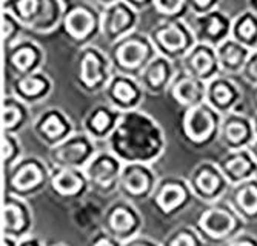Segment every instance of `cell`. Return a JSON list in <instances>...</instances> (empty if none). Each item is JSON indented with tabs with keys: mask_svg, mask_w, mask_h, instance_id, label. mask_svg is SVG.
Wrapping results in <instances>:
<instances>
[{
	"mask_svg": "<svg viewBox=\"0 0 257 246\" xmlns=\"http://www.w3.org/2000/svg\"><path fill=\"white\" fill-rule=\"evenodd\" d=\"M202 226L213 235H223L232 228V220L223 211H211L202 218Z\"/></svg>",
	"mask_w": 257,
	"mask_h": 246,
	"instance_id": "7a4b0ae2",
	"label": "cell"
},
{
	"mask_svg": "<svg viewBox=\"0 0 257 246\" xmlns=\"http://www.w3.org/2000/svg\"><path fill=\"white\" fill-rule=\"evenodd\" d=\"M54 185L63 194H73V192H76L79 189L80 182H79V178L74 174H71V172H63V174H60L56 178Z\"/></svg>",
	"mask_w": 257,
	"mask_h": 246,
	"instance_id": "ba28073f",
	"label": "cell"
},
{
	"mask_svg": "<svg viewBox=\"0 0 257 246\" xmlns=\"http://www.w3.org/2000/svg\"><path fill=\"white\" fill-rule=\"evenodd\" d=\"M183 200V191L179 186H167L159 195V203L163 209H173Z\"/></svg>",
	"mask_w": 257,
	"mask_h": 246,
	"instance_id": "8992f818",
	"label": "cell"
},
{
	"mask_svg": "<svg viewBox=\"0 0 257 246\" xmlns=\"http://www.w3.org/2000/svg\"><path fill=\"white\" fill-rule=\"evenodd\" d=\"M91 27H92V17L83 10H77L73 14H69L66 20L68 31L76 37H83L85 34H88Z\"/></svg>",
	"mask_w": 257,
	"mask_h": 246,
	"instance_id": "3957f363",
	"label": "cell"
},
{
	"mask_svg": "<svg viewBox=\"0 0 257 246\" xmlns=\"http://www.w3.org/2000/svg\"><path fill=\"white\" fill-rule=\"evenodd\" d=\"M222 59H223L225 63L236 65V63H239V60H240V53H239L237 48L231 47V45H229V47H225V48H223V51H222Z\"/></svg>",
	"mask_w": 257,
	"mask_h": 246,
	"instance_id": "7402d4cb",
	"label": "cell"
},
{
	"mask_svg": "<svg viewBox=\"0 0 257 246\" xmlns=\"http://www.w3.org/2000/svg\"><path fill=\"white\" fill-rule=\"evenodd\" d=\"M196 2H197L199 5H206V4L209 2V0H196Z\"/></svg>",
	"mask_w": 257,
	"mask_h": 246,
	"instance_id": "ab89813d",
	"label": "cell"
},
{
	"mask_svg": "<svg viewBox=\"0 0 257 246\" xmlns=\"http://www.w3.org/2000/svg\"><path fill=\"white\" fill-rule=\"evenodd\" d=\"M22 212L16 206H8L5 209V225L11 229H17L22 226Z\"/></svg>",
	"mask_w": 257,
	"mask_h": 246,
	"instance_id": "9a60e30c",
	"label": "cell"
},
{
	"mask_svg": "<svg viewBox=\"0 0 257 246\" xmlns=\"http://www.w3.org/2000/svg\"><path fill=\"white\" fill-rule=\"evenodd\" d=\"M144 56H145V48L140 43H136V42L125 45V47L119 51V59L126 66L137 65L140 60L144 59Z\"/></svg>",
	"mask_w": 257,
	"mask_h": 246,
	"instance_id": "277c9868",
	"label": "cell"
},
{
	"mask_svg": "<svg viewBox=\"0 0 257 246\" xmlns=\"http://www.w3.org/2000/svg\"><path fill=\"white\" fill-rule=\"evenodd\" d=\"M20 114L19 111L14 109V108H8L5 109V114H4V122H5V126H13L17 120H19Z\"/></svg>",
	"mask_w": 257,
	"mask_h": 246,
	"instance_id": "f1b7e54d",
	"label": "cell"
},
{
	"mask_svg": "<svg viewBox=\"0 0 257 246\" xmlns=\"http://www.w3.org/2000/svg\"><path fill=\"white\" fill-rule=\"evenodd\" d=\"M163 77H165V70H163V66H156V68H153L150 73V80L153 85L162 83Z\"/></svg>",
	"mask_w": 257,
	"mask_h": 246,
	"instance_id": "4dcf8cb0",
	"label": "cell"
},
{
	"mask_svg": "<svg viewBox=\"0 0 257 246\" xmlns=\"http://www.w3.org/2000/svg\"><path fill=\"white\" fill-rule=\"evenodd\" d=\"M199 186L205 191V192H213L217 186V178L216 175H213L211 172H203L199 180H197Z\"/></svg>",
	"mask_w": 257,
	"mask_h": 246,
	"instance_id": "ac0fdd59",
	"label": "cell"
},
{
	"mask_svg": "<svg viewBox=\"0 0 257 246\" xmlns=\"http://www.w3.org/2000/svg\"><path fill=\"white\" fill-rule=\"evenodd\" d=\"M214 97L217 99V102L225 103V102H228V100H229L231 93H229V89H228L226 86L219 85V86H216V88H214Z\"/></svg>",
	"mask_w": 257,
	"mask_h": 246,
	"instance_id": "83f0119b",
	"label": "cell"
},
{
	"mask_svg": "<svg viewBox=\"0 0 257 246\" xmlns=\"http://www.w3.org/2000/svg\"><path fill=\"white\" fill-rule=\"evenodd\" d=\"M94 126H96V129H99V131H102V129H105L106 126H108V116L105 114V113H99L96 117H94Z\"/></svg>",
	"mask_w": 257,
	"mask_h": 246,
	"instance_id": "d6a6232c",
	"label": "cell"
},
{
	"mask_svg": "<svg viewBox=\"0 0 257 246\" xmlns=\"http://www.w3.org/2000/svg\"><path fill=\"white\" fill-rule=\"evenodd\" d=\"M10 33H11V24L7 20L5 24H4V36H5V37H8V36H10Z\"/></svg>",
	"mask_w": 257,
	"mask_h": 246,
	"instance_id": "8d00e7d4",
	"label": "cell"
},
{
	"mask_svg": "<svg viewBox=\"0 0 257 246\" xmlns=\"http://www.w3.org/2000/svg\"><path fill=\"white\" fill-rule=\"evenodd\" d=\"M128 20H130L128 14L123 10H117V11H115V14H114V17H112V27H111V30L112 31L122 30L128 24Z\"/></svg>",
	"mask_w": 257,
	"mask_h": 246,
	"instance_id": "cb8c5ba5",
	"label": "cell"
},
{
	"mask_svg": "<svg viewBox=\"0 0 257 246\" xmlns=\"http://www.w3.org/2000/svg\"><path fill=\"white\" fill-rule=\"evenodd\" d=\"M111 225L114 229L117 231H125L128 229L131 225H133V217L123 211V209H117L114 214H112V218H111Z\"/></svg>",
	"mask_w": 257,
	"mask_h": 246,
	"instance_id": "5bb4252c",
	"label": "cell"
},
{
	"mask_svg": "<svg viewBox=\"0 0 257 246\" xmlns=\"http://www.w3.org/2000/svg\"><path fill=\"white\" fill-rule=\"evenodd\" d=\"M85 154V146L83 145H76V146H69V151H66L65 154H62L63 159H79L80 155Z\"/></svg>",
	"mask_w": 257,
	"mask_h": 246,
	"instance_id": "4316f807",
	"label": "cell"
},
{
	"mask_svg": "<svg viewBox=\"0 0 257 246\" xmlns=\"http://www.w3.org/2000/svg\"><path fill=\"white\" fill-rule=\"evenodd\" d=\"M186 132L194 140H203L209 132H211L213 123L209 116L203 109H193L191 113L186 116Z\"/></svg>",
	"mask_w": 257,
	"mask_h": 246,
	"instance_id": "6da1fadb",
	"label": "cell"
},
{
	"mask_svg": "<svg viewBox=\"0 0 257 246\" xmlns=\"http://www.w3.org/2000/svg\"><path fill=\"white\" fill-rule=\"evenodd\" d=\"M36 7H37V2H36V0H22L20 5H19V8H20V11H22L23 16H30V14H33V13L36 11Z\"/></svg>",
	"mask_w": 257,
	"mask_h": 246,
	"instance_id": "f546056e",
	"label": "cell"
},
{
	"mask_svg": "<svg viewBox=\"0 0 257 246\" xmlns=\"http://www.w3.org/2000/svg\"><path fill=\"white\" fill-rule=\"evenodd\" d=\"M97 244H111V241L109 240H100V241H97Z\"/></svg>",
	"mask_w": 257,
	"mask_h": 246,
	"instance_id": "f35d334b",
	"label": "cell"
},
{
	"mask_svg": "<svg viewBox=\"0 0 257 246\" xmlns=\"http://www.w3.org/2000/svg\"><path fill=\"white\" fill-rule=\"evenodd\" d=\"M176 96L180 102L183 103H190L196 99L197 96V88L193 82H182L176 88Z\"/></svg>",
	"mask_w": 257,
	"mask_h": 246,
	"instance_id": "7c38bea8",
	"label": "cell"
},
{
	"mask_svg": "<svg viewBox=\"0 0 257 246\" xmlns=\"http://www.w3.org/2000/svg\"><path fill=\"white\" fill-rule=\"evenodd\" d=\"M220 30H222L220 22H219L217 19H216V20H211V27H209V33H211V34H217Z\"/></svg>",
	"mask_w": 257,
	"mask_h": 246,
	"instance_id": "e575fe53",
	"label": "cell"
},
{
	"mask_svg": "<svg viewBox=\"0 0 257 246\" xmlns=\"http://www.w3.org/2000/svg\"><path fill=\"white\" fill-rule=\"evenodd\" d=\"M239 202L245 211L255 212L257 211V189L246 188L245 191H242V194L239 195Z\"/></svg>",
	"mask_w": 257,
	"mask_h": 246,
	"instance_id": "4fadbf2b",
	"label": "cell"
},
{
	"mask_svg": "<svg viewBox=\"0 0 257 246\" xmlns=\"http://www.w3.org/2000/svg\"><path fill=\"white\" fill-rule=\"evenodd\" d=\"M249 71H251V76H254V77L257 79V60H255V62H252Z\"/></svg>",
	"mask_w": 257,
	"mask_h": 246,
	"instance_id": "74e56055",
	"label": "cell"
},
{
	"mask_svg": "<svg viewBox=\"0 0 257 246\" xmlns=\"http://www.w3.org/2000/svg\"><path fill=\"white\" fill-rule=\"evenodd\" d=\"M10 154H11V143L7 139H4V159L10 157Z\"/></svg>",
	"mask_w": 257,
	"mask_h": 246,
	"instance_id": "d590c367",
	"label": "cell"
},
{
	"mask_svg": "<svg viewBox=\"0 0 257 246\" xmlns=\"http://www.w3.org/2000/svg\"><path fill=\"white\" fill-rule=\"evenodd\" d=\"M89 175L94 177L100 183H109L114 177V168L109 162H102L89 172Z\"/></svg>",
	"mask_w": 257,
	"mask_h": 246,
	"instance_id": "8fae6325",
	"label": "cell"
},
{
	"mask_svg": "<svg viewBox=\"0 0 257 246\" xmlns=\"http://www.w3.org/2000/svg\"><path fill=\"white\" fill-rule=\"evenodd\" d=\"M182 5V0H156V7L162 13H176Z\"/></svg>",
	"mask_w": 257,
	"mask_h": 246,
	"instance_id": "44dd1931",
	"label": "cell"
},
{
	"mask_svg": "<svg viewBox=\"0 0 257 246\" xmlns=\"http://www.w3.org/2000/svg\"><path fill=\"white\" fill-rule=\"evenodd\" d=\"M248 168H249V165L245 159H236L228 165V169L236 175H243L248 171Z\"/></svg>",
	"mask_w": 257,
	"mask_h": 246,
	"instance_id": "d4e9b609",
	"label": "cell"
},
{
	"mask_svg": "<svg viewBox=\"0 0 257 246\" xmlns=\"http://www.w3.org/2000/svg\"><path fill=\"white\" fill-rule=\"evenodd\" d=\"M33 60H34V53L31 50H22L20 53H17L14 56L16 65L19 66V68H22V70L28 68V66L33 63Z\"/></svg>",
	"mask_w": 257,
	"mask_h": 246,
	"instance_id": "ffe728a7",
	"label": "cell"
},
{
	"mask_svg": "<svg viewBox=\"0 0 257 246\" xmlns=\"http://www.w3.org/2000/svg\"><path fill=\"white\" fill-rule=\"evenodd\" d=\"M159 39L163 47H167L168 50H179L180 47H183V42H185L183 34L176 27H171L165 31H162Z\"/></svg>",
	"mask_w": 257,
	"mask_h": 246,
	"instance_id": "52a82bcc",
	"label": "cell"
},
{
	"mask_svg": "<svg viewBox=\"0 0 257 246\" xmlns=\"http://www.w3.org/2000/svg\"><path fill=\"white\" fill-rule=\"evenodd\" d=\"M115 96L123 102H128L134 97V91H133V88H130L126 83H119L117 86H115Z\"/></svg>",
	"mask_w": 257,
	"mask_h": 246,
	"instance_id": "484cf974",
	"label": "cell"
},
{
	"mask_svg": "<svg viewBox=\"0 0 257 246\" xmlns=\"http://www.w3.org/2000/svg\"><path fill=\"white\" fill-rule=\"evenodd\" d=\"M40 178H42V174L40 171L34 166V165H30L27 168H23L14 178V183L17 188L20 189H27L30 186H34L36 183L40 182Z\"/></svg>",
	"mask_w": 257,
	"mask_h": 246,
	"instance_id": "5b68a950",
	"label": "cell"
},
{
	"mask_svg": "<svg viewBox=\"0 0 257 246\" xmlns=\"http://www.w3.org/2000/svg\"><path fill=\"white\" fill-rule=\"evenodd\" d=\"M239 33H240V36H243L245 39L252 37V34L255 33V28H254V25H252V22H249V20L243 22V24L240 25V28H239Z\"/></svg>",
	"mask_w": 257,
	"mask_h": 246,
	"instance_id": "1f68e13d",
	"label": "cell"
},
{
	"mask_svg": "<svg viewBox=\"0 0 257 246\" xmlns=\"http://www.w3.org/2000/svg\"><path fill=\"white\" fill-rule=\"evenodd\" d=\"M82 77L88 85H94L99 80V63L94 56H88L82 65Z\"/></svg>",
	"mask_w": 257,
	"mask_h": 246,
	"instance_id": "9c48e42d",
	"label": "cell"
},
{
	"mask_svg": "<svg viewBox=\"0 0 257 246\" xmlns=\"http://www.w3.org/2000/svg\"><path fill=\"white\" fill-rule=\"evenodd\" d=\"M173 244H194V240L191 238V237H188V235H180V237H177L174 241H173Z\"/></svg>",
	"mask_w": 257,
	"mask_h": 246,
	"instance_id": "836d02e7",
	"label": "cell"
},
{
	"mask_svg": "<svg viewBox=\"0 0 257 246\" xmlns=\"http://www.w3.org/2000/svg\"><path fill=\"white\" fill-rule=\"evenodd\" d=\"M125 183H126V188L131 189L133 192H142L147 188L148 180H147L145 174L139 172V171H133L126 175Z\"/></svg>",
	"mask_w": 257,
	"mask_h": 246,
	"instance_id": "30bf717a",
	"label": "cell"
},
{
	"mask_svg": "<svg viewBox=\"0 0 257 246\" xmlns=\"http://www.w3.org/2000/svg\"><path fill=\"white\" fill-rule=\"evenodd\" d=\"M42 88H43V83L40 80H37V79H27V80H23L20 83V89L28 96L39 94L42 91Z\"/></svg>",
	"mask_w": 257,
	"mask_h": 246,
	"instance_id": "d6986e66",
	"label": "cell"
},
{
	"mask_svg": "<svg viewBox=\"0 0 257 246\" xmlns=\"http://www.w3.org/2000/svg\"><path fill=\"white\" fill-rule=\"evenodd\" d=\"M43 131L48 134L51 137H56V136H60V134L65 131L63 125L60 123V120L57 117H50L43 123Z\"/></svg>",
	"mask_w": 257,
	"mask_h": 246,
	"instance_id": "e0dca14e",
	"label": "cell"
},
{
	"mask_svg": "<svg viewBox=\"0 0 257 246\" xmlns=\"http://www.w3.org/2000/svg\"><path fill=\"white\" fill-rule=\"evenodd\" d=\"M228 137L232 140V142H239L245 137V134H246V129L242 123H232L229 125L228 128Z\"/></svg>",
	"mask_w": 257,
	"mask_h": 246,
	"instance_id": "603a6c76",
	"label": "cell"
},
{
	"mask_svg": "<svg viewBox=\"0 0 257 246\" xmlns=\"http://www.w3.org/2000/svg\"><path fill=\"white\" fill-rule=\"evenodd\" d=\"M193 63H194V68L197 70V73H200V74L208 73L209 70H211V66H213V60L206 53H199L194 57Z\"/></svg>",
	"mask_w": 257,
	"mask_h": 246,
	"instance_id": "2e32d148",
	"label": "cell"
}]
</instances>
